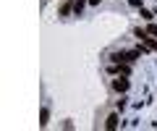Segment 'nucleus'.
<instances>
[{"instance_id": "7", "label": "nucleus", "mask_w": 157, "mask_h": 131, "mask_svg": "<svg viewBox=\"0 0 157 131\" xmlns=\"http://www.w3.org/2000/svg\"><path fill=\"white\" fill-rule=\"evenodd\" d=\"M131 6H134V8H144V6H141V0H131Z\"/></svg>"}, {"instance_id": "1", "label": "nucleus", "mask_w": 157, "mask_h": 131, "mask_svg": "<svg viewBox=\"0 0 157 131\" xmlns=\"http://www.w3.org/2000/svg\"><path fill=\"white\" fill-rule=\"evenodd\" d=\"M110 87H113V92H118V94H123V92H128V79H126V76H115Z\"/></svg>"}, {"instance_id": "3", "label": "nucleus", "mask_w": 157, "mask_h": 131, "mask_svg": "<svg viewBox=\"0 0 157 131\" xmlns=\"http://www.w3.org/2000/svg\"><path fill=\"white\" fill-rule=\"evenodd\" d=\"M86 3H89V0H73V13L78 16V13H81V8H84Z\"/></svg>"}, {"instance_id": "2", "label": "nucleus", "mask_w": 157, "mask_h": 131, "mask_svg": "<svg viewBox=\"0 0 157 131\" xmlns=\"http://www.w3.org/2000/svg\"><path fill=\"white\" fill-rule=\"evenodd\" d=\"M105 129H118V113H110V115H107V118H105Z\"/></svg>"}, {"instance_id": "5", "label": "nucleus", "mask_w": 157, "mask_h": 131, "mask_svg": "<svg viewBox=\"0 0 157 131\" xmlns=\"http://www.w3.org/2000/svg\"><path fill=\"white\" fill-rule=\"evenodd\" d=\"M47 118H50V113H47V108H42V121H39V126H47Z\"/></svg>"}, {"instance_id": "4", "label": "nucleus", "mask_w": 157, "mask_h": 131, "mask_svg": "<svg viewBox=\"0 0 157 131\" xmlns=\"http://www.w3.org/2000/svg\"><path fill=\"white\" fill-rule=\"evenodd\" d=\"M139 11H141V18H144V21H152V18H155L152 11H147V8H139Z\"/></svg>"}, {"instance_id": "6", "label": "nucleus", "mask_w": 157, "mask_h": 131, "mask_svg": "<svg viewBox=\"0 0 157 131\" xmlns=\"http://www.w3.org/2000/svg\"><path fill=\"white\" fill-rule=\"evenodd\" d=\"M147 32H149L152 37H157V24H152V21H149V24H147Z\"/></svg>"}, {"instance_id": "8", "label": "nucleus", "mask_w": 157, "mask_h": 131, "mask_svg": "<svg viewBox=\"0 0 157 131\" xmlns=\"http://www.w3.org/2000/svg\"><path fill=\"white\" fill-rule=\"evenodd\" d=\"M89 3H92V6H97V3H100V0H89Z\"/></svg>"}]
</instances>
